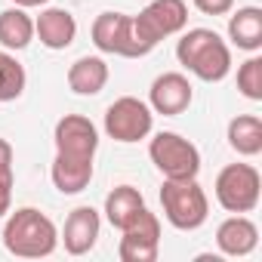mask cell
Listing matches in <instances>:
<instances>
[{"label":"cell","mask_w":262,"mask_h":262,"mask_svg":"<svg viewBox=\"0 0 262 262\" xmlns=\"http://www.w3.org/2000/svg\"><path fill=\"white\" fill-rule=\"evenodd\" d=\"M191 99H194V86L179 71H167V74L155 77V83L148 90V102H151L148 108L158 111V114H164V117L182 114L191 105Z\"/></svg>","instance_id":"8fae6325"},{"label":"cell","mask_w":262,"mask_h":262,"mask_svg":"<svg viewBox=\"0 0 262 262\" xmlns=\"http://www.w3.org/2000/svg\"><path fill=\"white\" fill-rule=\"evenodd\" d=\"M194 7L204 16H225V13H231L234 0H194Z\"/></svg>","instance_id":"cb8c5ba5"},{"label":"cell","mask_w":262,"mask_h":262,"mask_svg":"<svg viewBox=\"0 0 262 262\" xmlns=\"http://www.w3.org/2000/svg\"><path fill=\"white\" fill-rule=\"evenodd\" d=\"M176 59L194 77L207 83H219L231 71V50L228 43L210 28H191L176 43Z\"/></svg>","instance_id":"6da1fadb"},{"label":"cell","mask_w":262,"mask_h":262,"mask_svg":"<svg viewBox=\"0 0 262 262\" xmlns=\"http://www.w3.org/2000/svg\"><path fill=\"white\" fill-rule=\"evenodd\" d=\"M56 244H59V231L47 213H40L34 207H22V210L10 213V219L4 225L7 253H13L19 259H43L56 250Z\"/></svg>","instance_id":"7a4b0ae2"},{"label":"cell","mask_w":262,"mask_h":262,"mask_svg":"<svg viewBox=\"0 0 262 262\" xmlns=\"http://www.w3.org/2000/svg\"><path fill=\"white\" fill-rule=\"evenodd\" d=\"M28 74L13 53H0V102H16L25 93Z\"/></svg>","instance_id":"44dd1931"},{"label":"cell","mask_w":262,"mask_h":262,"mask_svg":"<svg viewBox=\"0 0 262 262\" xmlns=\"http://www.w3.org/2000/svg\"><path fill=\"white\" fill-rule=\"evenodd\" d=\"M237 90L250 102H262V59L259 56H250L237 68Z\"/></svg>","instance_id":"7402d4cb"},{"label":"cell","mask_w":262,"mask_h":262,"mask_svg":"<svg viewBox=\"0 0 262 262\" xmlns=\"http://www.w3.org/2000/svg\"><path fill=\"white\" fill-rule=\"evenodd\" d=\"M99 228H102V219L93 207H77L68 213L65 219V228H62V244L71 256H83L96 247L99 241Z\"/></svg>","instance_id":"7c38bea8"},{"label":"cell","mask_w":262,"mask_h":262,"mask_svg":"<svg viewBox=\"0 0 262 262\" xmlns=\"http://www.w3.org/2000/svg\"><path fill=\"white\" fill-rule=\"evenodd\" d=\"M34 34L40 37V43L47 50H68L77 37V22L68 10L62 7H47L37 19H34Z\"/></svg>","instance_id":"5bb4252c"},{"label":"cell","mask_w":262,"mask_h":262,"mask_svg":"<svg viewBox=\"0 0 262 262\" xmlns=\"http://www.w3.org/2000/svg\"><path fill=\"white\" fill-rule=\"evenodd\" d=\"M13 185H16L13 164H0V219L10 213V204H13Z\"/></svg>","instance_id":"603a6c76"},{"label":"cell","mask_w":262,"mask_h":262,"mask_svg":"<svg viewBox=\"0 0 262 262\" xmlns=\"http://www.w3.org/2000/svg\"><path fill=\"white\" fill-rule=\"evenodd\" d=\"M133 22L142 40L158 47L164 37L179 34L188 25V7H185V0H151L139 16H133Z\"/></svg>","instance_id":"ba28073f"},{"label":"cell","mask_w":262,"mask_h":262,"mask_svg":"<svg viewBox=\"0 0 262 262\" xmlns=\"http://www.w3.org/2000/svg\"><path fill=\"white\" fill-rule=\"evenodd\" d=\"M256 244H259V228H256V222L247 219L244 213L228 216V219L216 228V247H219L222 256H234V259L250 256V253L256 250Z\"/></svg>","instance_id":"4fadbf2b"},{"label":"cell","mask_w":262,"mask_h":262,"mask_svg":"<svg viewBox=\"0 0 262 262\" xmlns=\"http://www.w3.org/2000/svg\"><path fill=\"white\" fill-rule=\"evenodd\" d=\"M0 164H13V145L0 136Z\"/></svg>","instance_id":"d4e9b609"},{"label":"cell","mask_w":262,"mask_h":262,"mask_svg":"<svg viewBox=\"0 0 262 262\" xmlns=\"http://www.w3.org/2000/svg\"><path fill=\"white\" fill-rule=\"evenodd\" d=\"M262 198V176L253 164H228L216 176V201L228 213H253Z\"/></svg>","instance_id":"5b68a950"},{"label":"cell","mask_w":262,"mask_h":262,"mask_svg":"<svg viewBox=\"0 0 262 262\" xmlns=\"http://www.w3.org/2000/svg\"><path fill=\"white\" fill-rule=\"evenodd\" d=\"M228 37L237 50L256 53L262 47V10L259 7H241L228 19Z\"/></svg>","instance_id":"ac0fdd59"},{"label":"cell","mask_w":262,"mask_h":262,"mask_svg":"<svg viewBox=\"0 0 262 262\" xmlns=\"http://www.w3.org/2000/svg\"><path fill=\"white\" fill-rule=\"evenodd\" d=\"M142 210H145V198H142V191L133 188V185H117V188L108 191V198H105V219H108L117 231H123Z\"/></svg>","instance_id":"2e32d148"},{"label":"cell","mask_w":262,"mask_h":262,"mask_svg":"<svg viewBox=\"0 0 262 262\" xmlns=\"http://www.w3.org/2000/svg\"><path fill=\"white\" fill-rule=\"evenodd\" d=\"M16 7H22V10H31V7H47L50 0H13Z\"/></svg>","instance_id":"484cf974"},{"label":"cell","mask_w":262,"mask_h":262,"mask_svg":"<svg viewBox=\"0 0 262 262\" xmlns=\"http://www.w3.org/2000/svg\"><path fill=\"white\" fill-rule=\"evenodd\" d=\"M151 123H155L151 108L136 96H120L105 111V133L114 142H139V139H145L151 133Z\"/></svg>","instance_id":"52a82bcc"},{"label":"cell","mask_w":262,"mask_h":262,"mask_svg":"<svg viewBox=\"0 0 262 262\" xmlns=\"http://www.w3.org/2000/svg\"><path fill=\"white\" fill-rule=\"evenodd\" d=\"M228 145L241 158H256L262 151V117L259 114H237L228 120Z\"/></svg>","instance_id":"d6986e66"},{"label":"cell","mask_w":262,"mask_h":262,"mask_svg":"<svg viewBox=\"0 0 262 262\" xmlns=\"http://www.w3.org/2000/svg\"><path fill=\"white\" fill-rule=\"evenodd\" d=\"M34 40V19L22 7H10L0 13V43L7 50H25Z\"/></svg>","instance_id":"ffe728a7"},{"label":"cell","mask_w":262,"mask_h":262,"mask_svg":"<svg viewBox=\"0 0 262 262\" xmlns=\"http://www.w3.org/2000/svg\"><path fill=\"white\" fill-rule=\"evenodd\" d=\"M93 43L102 53L123 56V59H139L155 50L151 43L142 40L133 16H123V13H99L93 22Z\"/></svg>","instance_id":"277c9868"},{"label":"cell","mask_w":262,"mask_h":262,"mask_svg":"<svg viewBox=\"0 0 262 262\" xmlns=\"http://www.w3.org/2000/svg\"><path fill=\"white\" fill-rule=\"evenodd\" d=\"M151 164L164 173V179H198L201 173V151L179 133H158L148 145Z\"/></svg>","instance_id":"8992f818"},{"label":"cell","mask_w":262,"mask_h":262,"mask_svg":"<svg viewBox=\"0 0 262 262\" xmlns=\"http://www.w3.org/2000/svg\"><path fill=\"white\" fill-rule=\"evenodd\" d=\"M161 204L164 216L179 231H194L207 222L210 204L198 179H164L161 185Z\"/></svg>","instance_id":"3957f363"},{"label":"cell","mask_w":262,"mask_h":262,"mask_svg":"<svg viewBox=\"0 0 262 262\" xmlns=\"http://www.w3.org/2000/svg\"><path fill=\"white\" fill-rule=\"evenodd\" d=\"M158 250H161V219L155 213L142 210L123 228L117 256H120V262H155Z\"/></svg>","instance_id":"9c48e42d"},{"label":"cell","mask_w":262,"mask_h":262,"mask_svg":"<svg viewBox=\"0 0 262 262\" xmlns=\"http://www.w3.org/2000/svg\"><path fill=\"white\" fill-rule=\"evenodd\" d=\"M53 142L59 155H80V158H96L99 148V129L90 117L83 114H65L56 120Z\"/></svg>","instance_id":"30bf717a"},{"label":"cell","mask_w":262,"mask_h":262,"mask_svg":"<svg viewBox=\"0 0 262 262\" xmlns=\"http://www.w3.org/2000/svg\"><path fill=\"white\" fill-rule=\"evenodd\" d=\"M105 83H108V65L99 56H80L68 68V86L77 96H96L105 90Z\"/></svg>","instance_id":"e0dca14e"},{"label":"cell","mask_w":262,"mask_h":262,"mask_svg":"<svg viewBox=\"0 0 262 262\" xmlns=\"http://www.w3.org/2000/svg\"><path fill=\"white\" fill-rule=\"evenodd\" d=\"M93 161L96 158H80V155H59L56 151V161H53V185L62 191V194H80L90 179H93Z\"/></svg>","instance_id":"9a60e30c"}]
</instances>
